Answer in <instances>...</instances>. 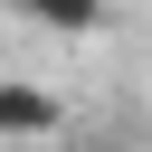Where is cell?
<instances>
[{
  "mask_svg": "<svg viewBox=\"0 0 152 152\" xmlns=\"http://www.w3.org/2000/svg\"><path fill=\"white\" fill-rule=\"evenodd\" d=\"M66 114H57V95L48 86H28V76H0V142H48Z\"/></svg>",
  "mask_w": 152,
  "mask_h": 152,
  "instance_id": "6da1fadb",
  "label": "cell"
},
{
  "mask_svg": "<svg viewBox=\"0 0 152 152\" xmlns=\"http://www.w3.org/2000/svg\"><path fill=\"white\" fill-rule=\"evenodd\" d=\"M76 152H124V142H76Z\"/></svg>",
  "mask_w": 152,
  "mask_h": 152,
  "instance_id": "3957f363",
  "label": "cell"
},
{
  "mask_svg": "<svg viewBox=\"0 0 152 152\" xmlns=\"http://www.w3.org/2000/svg\"><path fill=\"white\" fill-rule=\"evenodd\" d=\"M19 10H28L48 38H95V28H104V0H19Z\"/></svg>",
  "mask_w": 152,
  "mask_h": 152,
  "instance_id": "7a4b0ae2",
  "label": "cell"
}]
</instances>
